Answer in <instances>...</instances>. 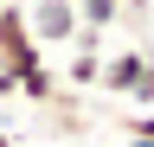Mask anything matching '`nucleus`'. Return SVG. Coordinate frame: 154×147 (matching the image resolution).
Here are the masks:
<instances>
[{
	"label": "nucleus",
	"mask_w": 154,
	"mask_h": 147,
	"mask_svg": "<svg viewBox=\"0 0 154 147\" xmlns=\"http://www.w3.org/2000/svg\"><path fill=\"white\" fill-rule=\"evenodd\" d=\"M45 51H38V39H32V26H26V7L19 0H7L0 7V70H26V64H38Z\"/></svg>",
	"instance_id": "obj_1"
},
{
	"label": "nucleus",
	"mask_w": 154,
	"mask_h": 147,
	"mask_svg": "<svg viewBox=\"0 0 154 147\" xmlns=\"http://www.w3.org/2000/svg\"><path fill=\"white\" fill-rule=\"evenodd\" d=\"M0 147H13V134H7V128H0Z\"/></svg>",
	"instance_id": "obj_10"
},
{
	"label": "nucleus",
	"mask_w": 154,
	"mask_h": 147,
	"mask_svg": "<svg viewBox=\"0 0 154 147\" xmlns=\"http://www.w3.org/2000/svg\"><path fill=\"white\" fill-rule=\"evenodd\" d=\"M148 58H154L148 45H122V51H109V58H103V70H96V90L128 102V96H135V83H141V70H148Z\"/></svg>",
	"instance_id": "obj_3"
},
{
	"label": "nucleus",
	"mask_w": 154,
	"mask_h": 147,
	"mask_svg": "<svg viewBox=\"0 0 154 147\" xmlns=\"http://www.w3.org/2000/svg\"><path fill=\"white\" fill-rule=\"evenodd\" d=\"M128 102H135V109H154V58H148V70H141V83H135Z\"/></svg>",
	"instance_id": "obj_8"
},
{
	"label": "nucleus",
	"mask_w": 154,
	"mask_h": 147,
	"mask_svg": "<svg viewBox=\"0 0 154 147\" xmlns=\"http://www.w3.org/2000/svg\"><path fill=\"white\" fill-rule=\"evenodd\" d=\"M77 7V19L96 26V32H109V26H122V0H71Z\"/></svg>",
	"instance_id": "obj_5"
},
{
	"label": "nucleus",
	"mask_w": 154,
	"mask_h": 147,
	"mask_svg": "<svg viewBox=\"0 0 154 147\" xmlns=\"http://www.w3.org/2000/svg\"><path fill=\"white\" fill-rule=\"evenodd\" d=\"M7 96H19V77H13V70H0V102H7Z\"/></svg>",
	"instance_id": "obj_9"
},
{
	"label": "nucleus",
	"mask_w": 154,
	"mask_h": 147,
	"mask_svg": "<svg viewBox=\"0 0 154 147\" xmlns=\"http://www.w3.org/2000/svg\"><path fill=\"white\" fill-rule=\"evenodd\" d=\"M122 141H154V109H135V115H122Z\"/></svg>",
	"instance_id": "obj_7"
},
{
	"label": "nucleus",
	"mask_w": 154,
	"mask_h": 147,
	"mask_svg": "<svg viewBox=\"0 0 154 147\" xmlns=\"http://www.w3.org/2000/svg\"><path fill=\"white\" fill-rule=\"evenodd\" d=\"M96 70H103V51H77L64 64V83L71 90H96Z\"/></svg>",
	"instance_id": "obj_6"
},
{
	"label": "nucleus",
	"mask_w": 154,
	"mask_h": 147,
	"mask_svg": "<svg viewBox=\"0 0 154 147\" xmlns=\"http://www.w3.org/2000/svg\"><path fill=\"white\" fill-rule=\"evenodd\" d=\"M122 147H154V141H122Z\"/></svg>",
	"instance_id": "obj_11"
},
{
	"label": "nucleus",
	"mask_w": 154,
	"mask_h": 147,
	"mask_svg": "<svg viewBox=\"0 0 154 147\" xmlns=\"http://www.w3.org/2000/svg\"><path fill=\"white\" fill-rule=\"evenodd\" d=\"M0 7H7V0H0Z\"/></svg>",
	"instance_id": "obj_12"
},
{
	"label": "nucleus",
	"mask_w": 154,
	"mask_h": 147,
	"mask_svg": "<svg viewBox=\"0 0 154 147\" xmlns=\"http://www.w3.org/2000/svg\"><path fill=\"white\" fill-rule=\"evenodd\" d=\"M26 26H32L38 51H51V45H71L84 19H77V7H71V0H32V7H26Z\"/></svg>",
	"instance_id": "obj_2"
},
{
	"label": "nucleus",
	"mask_w": 154,
	"mask_h": 147,
	"mask_svg": "<svg viewBox=\"0 0 154 147\" xmlns=\"http://www.w3.org/2000/svg\"><path fill=\"white\" fill-rule=\"evenodd\" d=\"M19 96H26V102H38V109H51L58 96H64V77H58V70L38 58V64H26V70H19Z\"/></svg>",
	"instance_id": "obj_4"
}]
</instances>
